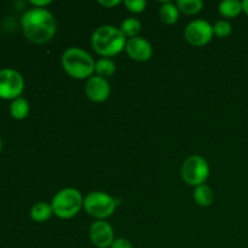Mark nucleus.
Returning <instances> with one entry per match:
<instances>
[{
    "instance_id": "obj_1",
    "label": "nucleus",
    "mask_w": 248,
    "mask_h": 248,
    "mask_svg": "<svg viewBox=\"0 0 248 248\" xmlns=\"http://www.w3.org/2000/svg\"><path fill=\"white\" fill-rule=\"evenodd\" d=\"M22 28L26 38L35 44H44L56 33V19L46 9L33 7L22 16Z\"/></svg>"
},
{
    "instance_id": "obj_2",
    "label": "nucleus",
    "mask_w": 248,
    "mask_h": 248,
    "mask_svg": "<svg viewBox=\"0 0 248 248\" xmlns=\"http://www.w3.org/2000/svg\"><path fill=\"white\" fill-rule=\"evenodd\" d=\"M91 43L98 55L111 57L125 48L127 40L120 29L113 26H102L93 31Z\"/></svg>"
},
{
    "instance_id": "obj_3",
    "label": "nucleus",
    "mask_w": 248,
    "mask_h": 248,
    "mask_svg": "<svg viewBox=\"0 0 248 248\" xmlns=\"http://www.w3.org/2000/svg\"><path fill=\"white\" fill-rule=\"evenodd\" d=\"M63 69L75 79H86L94 72L93 58L79 47H70L62 56Z\"/></svg>"
},
{
    "instance_id": "obj_4",
    "label": "nucleus",
    "mask_w": 248,
    "mask_h": 248,
    "mask_svg": "<svg viewBox=\"0 0 248 248\" xmlns=\"http://www.w3.org/2000/svg\"><path fill=\"white\" fill-rule=\"evenodd\" d=\"M82 205H84V200H82L81 194L79 190L73 188H67L58 191L51 203L53 215L62 219H68V218H72L78 215Z\"/></svg>"
},
{
    "instance_id": "obj_5",
    "label": "nucleus",
    "mask_w": 248,
    "mask_h": 248,
    "mask_svg": "<svg viewBox=\"0 0 248 248\" xmlns=\"http://www.w3.org/2000/svg\"><path fill=\"white\" fill-rule=\"evenodd\" d=\"M210 174V166L203 157L191 155L182 165V178L189 186H202Z\"/></svg>"
},
{
    "instance_id": "obj_6",
    "label": "nucleus",
    "mask_w": 248,
    "mask_h": 248,
    "mask_svg": "<svg viewBox=\"0 0 248 248\" xmlns=\"http://www.w3.org/2000/svg\"><path fill=\"white\" fill-rule=\"evenodd\" d=\"M84 207L90 216L98 219L108 218L113 215L116 207L115 199L102 191L90 193L84 200Z\"/></svg>"
},
{
    "instance_id": "obj_7",
    "label": "nucleus",
    "mask_w": 248,
    "mask_h": 248,
    "mask_svg": "<svg viewBox=\"0 0 248 248\" xmlns=\"http://www.w3.org/2000/svg\"><path fill=\"white\" fill-rule=\"evenodd\" d=\"M24 89L22 75L14 69L0 70V98L16 99Z\"/></svg>"
},
{
    "instance_id": "obj_8",
    "label": "nucleus",
    "mask_w": 248,
    "mask_h": 248,
    "mask_svg": "<svg viewBox=\"0 0 248 248\" xmlns=\"http://www.w3.org/2000/svg\"><path fill=\"white\" fill-rule=\"evenodd\" d=\"M184 35L191 45L203 46L212 39L213 27L205 19H196L186 26Z\"/></svg>"
},
{
    "instance_id": "obj_9",
    "label": "nucleus",
    "mask_w": 248,
    "mask_h": 248,
    "mask_svg": "<svg viewBox=\"0 0 248 248\" xmlns=\"http://www.w3.org/2000/svg\"><path fill=\"white\" fill-rule=\"evenodd\" d=\"M90 239L92 244L98 248L110 247L114 242L113 228L108 223L98 220L90 228Z\"/></svg>"
},
{
    "instance_id": "obj_10",
    "label": "nucleus",
    "mask_w": 248,
    "mask_h": 248,
    "mask_svg": "<svg viewBox=\"0 0 248 248\" xmlns=\"http://www.w3.org/2000/svg\"><path fill=\"white\" fill-rule=\"evenodd\" d=\"M125 48L127 55L137 62H145L152 57V45H150L149 41L145 40L144 38H140V36L128 39Z\"/></svg>"
},
{
    "instance_id": "obj_11",
    "label": "nucleus",
    "mask_w": 248,
    "mask_h": 248,
    "mask_svg": "<svg viewBox=\"0 0 248 248\" xmlns=\"http://www.w3.org/2000/svg\"><path fill=\"white\" fill-rule=\"evenodd\" d=\"M86 96L93 102H104L110 94V87L108 81L101 77H91L85 85Z\"/></svg>"
},
{
    "instance_id": "obj_12",
    "label": "nucleus",
    "mask_w": 248,
    "mask_h": 248,
    "mask_svg": "<svg viewBox=\"0 0 248 248\" xmlns=\"http://www.w3.org/2000/svg\"><path fill=\"white\" fill-rule=\"evenodd\" d=\"M159 17L160 21L165 24L176 23L179 17L178 7H177V5L172 4V2H165L160 7Z\"/></svg>"
},
{
    "instance_id": "obj_13",
    "label": "nucleus",
    "mask_w": 248,
    "mask_h": 248,
    "mask_svg": "<svg viewBox=\"0 0 248 248\" xmlns=\"http://www.w3.org/2000/svg\"><path fill=\"white\" fill-rule=\"evenodd\" d=\"M10 114L16 120H23L29 114V103L23 97L14 99L10 106Z\"/></svg>"
},
{
    "instance_id": "obj_14",
    "label": "nucleus",
    "mask_w": 248,
    "mask_h": 248,
    "mask_svg": "<svg viewBox=\"0 0 248 248\" xmlns=\"http://www.w3.org/2000/svg\"><path fill=\"white\" fill-rule=\"evenodd\" d=\"M52 213V206L48 205L47 202H38L35 203V205L33 206V208L31 210V217L34 222L41 223L47 220Z\"/></svg>"
},
{
    "instance_id": "obj_15",
    "label": "nucleus",
    "mask_w": 248,
    "mask_h": 248,
    "mask_svg": "<svg viewBox=\"0 0 248 248\" xmlns=\"http://www.w3.org/2000/svg\"><path fill=\"white\" fill-rule=\"evenodd\" d=\"M194 199L198 202V205L202 206V207H207V206L212 205L213 202V191L210 186H196L195 191H194Z\"/></svg>"
},
{
    "instance_id": "obj_16",
    "label": "nucleus",
    "mask_w": 248,
    "mask_h": 248,
    "mask_svg": "<svg viewBox=\"0 0 248 248\" xmlns=\"http://www.w3.org/2000/svg\"><path fill=\"white\" fill-rule=\"evenodd\" d=\"M116 65L115 63L113 62L109 58H101L96 62V65H94V72L97 73V75L101 78H108L111 77V75L115 73Z\"/></svg>"
},
{
    "instance_id": "obj_17",
    "label": "nucleus",
    "mask_w": 248,
    "mask_h": 248,
    "mask_svg": "<svg viewBox=\"0 0 248 248\" xmlns=\"http://www.w3.org/2000/svg\"><path fill=\"white\" fill-rule=\"evenodd\" d=\"M242 11V2L237 0H225L219 4V12L224 17H236Z\"/></svg>"
},
{
    "instance_id": "obj_18",
    "label": "nucleus",
    "mask_w": 248,
    "mask_h": 248,
    "mask_svg": "<svg viewBox=\"0 0 248 248\" xmlns=\"http://www.w3.org/2000/svg\"><path fill=\"white\" fill-rule=\"evenodd\" d=\"M140 22L137 18H133V17H128L125 21L121 23L120 31H123L124 35L128 36V38H136L137 34L140 31Z\"/></svg>"
},
{
    "instance_id": "obj_19",
    "label": "nucleus",
    "mask_w": 248,
    "mask_h": 248,
    "mask_svg": "<svg viewBox=\"0 0 248 248\" xmlns=\"http://www.w3.org/2000/svg\"><path fill=\"white\" fill-rule=\"evenodd\" d=\"M203 6V2L201 0H178L177 7L182 12L186 15L198 14Z\"/></svg>"
},
{
    "instance_id": "obj_20",
    "label": "nucleus",
    "mask_w": 248,
    "mask_h": 248,
    "mask_svg": "<svg viewBox=\"0 0 248 248\" xmlns=\"http://www.w3.org/2000/svg\"><path fill=\"white\" fill-rule=\"evenodd\" d=\"M232 31V27L228 21H218L213 26V34H216L219 38H227L230 35Z\"/></svg>"
},
{
    "instance_id": "obj_21",
    "label": "nucleus",
    "mask_w": 248,
    "mask_h": 248,
    "mask_svg": "<svg viewBox=\"0 0 248 248\" xmlns=\"http://www.w3.org/2000/svg\"><path fill=\"white\" fill-rule=\"evenodd\" d=\"M125 5L131 12L135 14H140L147 6V2L144 0H125Z\"/></svg>"
},
{
    "instance_id": "obj_22",
    "label": "nucleus",
    "mask_w": 248,
    "mask_h": 248,
    "mask_svg": "<svg viewBox=\"0 0 248 248\" xmlns=\"http://www.w3.org/2000/svg\"><path fill=\"white\" fill-rule=\"evenodd\" d=\"M110 248H132V245L126 239H116L114 240Z\"/></svg>"
},
{
    "instance_id": "obj_23",
    "label": "nucleus",
    "mask_w": 248,
    "mask_h": 248,
    "mask_svg": "<svg viewBox=\"0 0 248 248\" xmlns=\"http://www.w3.org/2000/svg\"><path fill=\"white\" fill-rule=\"evenodd\" d=\"M31 4L34 5L35 7H39V9H43V6L51 4V1L50 0H31Z\"/></svg>"
},
{
    "instance_id": "obj_24",
    "label": "nucleus",
    "mask_w": 248,
    "mask_h": 248,
    "mask_svg": "<svg viewBox=\"0 0 248 248\" xmlns=\"http://www.w3.org/2000/svg\"><path fill=\"white\" fill-rule=\"evenodd\" d=\"M99 4L103 5L106 7H111V6H116V5L120 4V0H111V1H103V0H99Z\"/></svg>"
},
{
    "instance_id": "obj_25",
    "label": "nucleus",
    "mask_w": 248,
    "mask_h": 248,
    "mask_svg": "<svg viewBox=\"0 0 248 248\" xmlns=\"http://www.w3.org/2000/svg\"><path fill=\"white\" fill-rule=\"evenodd\" d=\"M242 11H245L246 12V15H248V0L242 1Z\"/></svg>"
},
{
    "instance_id": "obj_26",
    "label": "nucleus",
    "mask_w": 248,
    "mask_h": 248,
    "mask_svg": "<svg viewBox=\"0 0 248 248\" xmlns=\"http://www.w3.org/2000/svg\"><path fill=\"white\" fill-rule=\"evenodd\" d=\"M1 147H2V142H1V138H0V152H1Z\"/></svg>"
}]
</instances>
